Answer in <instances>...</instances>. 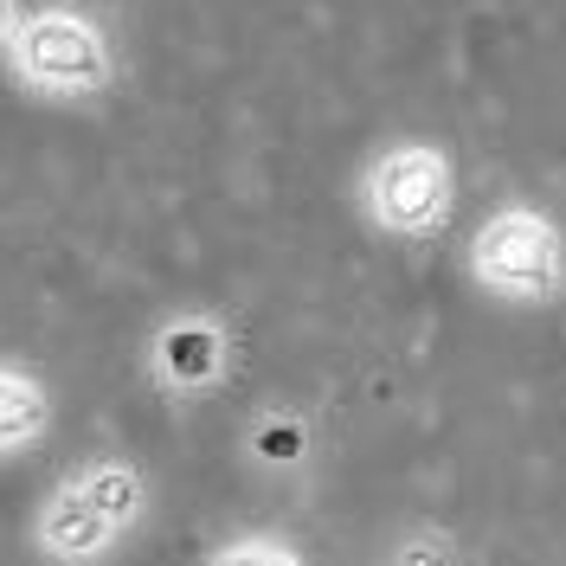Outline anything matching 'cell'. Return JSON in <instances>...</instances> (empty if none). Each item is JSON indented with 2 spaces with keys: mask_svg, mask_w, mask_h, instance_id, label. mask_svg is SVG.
Listing matches in <instances>:
<instances>
[{
  "mask_svg": "<svg viewBox=\"0 0 566 566\" xmlns=\"http://www.w3.org/2000/svg\"><path fill=\"white\" fill-rule=\"evenodd\" d=\"M7 77L39 104H97L116 84V45L97 13L71 0H45V7H27L20 33L7 45Z\"/></svg>",
  "mask_w": 566,
  "mask_h": 566,
  "instance_id": "cell-2",
  "label": "cell"
},
{
  "mask_svg": "<svg viewBox=\"0 0 566 566\" xmlns=\"http://www.w3.org/2000/svg\"><path fill=\"white\" fill-rule=\"evenodd\" d=\"M200 566H310L296 554V541H283V534H232V541H219Z\"/></svg>",
  "mask_w": 566,
  "mask_h": 566,
  "instance_id": "cell-8",
  "label": "cell"
},
{
  "mask_svg": "<svg viewBox=\"0 0 566 566\" xmlns=\"http://www.w3.org/2000/svg\"><path fill=\"white\" fill-rule=\"evenodd\" d=\"M20 20H27V0H0V59H7V45L20 33Z\"/></svg>",
  "mask_w": 566,
  "mask_h": 566,
  "instance_id": "cell-10",
  "label": "cell"
},
{
  "mask_svg": "<svg viewBox=\"0 0 566 566\" xmlns=\"http://www.w3.org/2000/svg\"><path fill=\"white\" fill-rule=\"evenodd\" d=\"M148 515V470L123 451H97L65 470L33 509V554L45 566H104Z\"/></svg>",
  "mask_w": 566,
  "mask_h": 566,
  "instance_id": "cell-1",
  "label": "cell"
},
{
  "mask_svg": "<svg viewBox=\"0 0 566 566\" xmlns=\"http://www.w3.org/2000/svg\"><path fill=\"white\" fill-rule=\"evenodd\" d=\"M232 374V328L207 310H180L148 335V380L175 399H212Z\"/></svg>",
  "mask_w": 566,
  "mask_h": 566,
  "instance_id": "cell-5",
  "label": "cell"
},
{
  "mask_svg": "<svg viewBox=\"0 0 566 566\" xmlns=\"http://www.w3.org/2000/svg\"><path fill=\"white\" fill-rule=\"evenodd\" d=\"M310 424L296 419V412H283V406H271V412H258L245 431V458L258 463V470H303L310 463Z\"/></svg>",
  "mask_w": 566,
  "mask_h": 566,
  "instance_id": "cell-7",
  "label": "cell"
},
{
  "mask_svg": "<svg viewBox=\"0 0 566 566\" xmlns=\"http://www.w3.org/2000/svg\"><path fill=\"white\" fill-rule=\"evenodd\" d=\"M387 566H463V560H458V541H451L444 528H412L399 547H392Z\"/></svg>",
  "mask_w": 566,
  "mask_h": 566,
  "instance_id": "cell-9",
  "label": "cell"
},
{
  "mask_svg": "<svg viewBox=\"0 0 566 566\" xmlns=\"http://www.w3.org/2000/svg\"><path fill=\"white\" fill-rule=\"evenodd\" d=\"M458 207V168L438 142H387L360 175V212L380 239H431Z\"/></svg>",
  "mask_w": 566,
  "mask_h": 566,
  "instance_id": "cell-4",
  "label": "cell"
},
{
  "mask_svg": "<svg viewBox=\"0 0 566 566\" xmlns=\"http://www.w3.org/2000/svg\"><path fill=\"white\" fill-rule=\"evenodd\" d=\"M463 264H470L476 290H490L502 303H554L566 290V232L554 212L509 200L470 232Z\"/></svg>",
  "mask_w": 566,
  "mask_h": 566,
  "instance_id": "cell-3",
  "label": "cell"
},
{
  "mask_svg": "<svg viewBox=\"0 0 566 566\" xmlns=\"http://www.w3.org/2000/svg\"><path fill=\"white\" fill-rule=\"evenodd\" d=\"M45 431H52V387L39 380L33 367L0 360V463L39 451Z\"/></svg>",
  "mask_w": 566,
  "mask_h": 566,
  "instance_id": "cell-6",
  "label": "cell"
}]
</instances>
